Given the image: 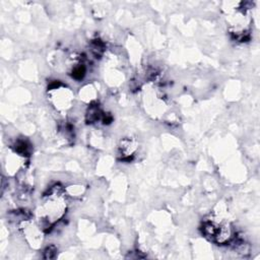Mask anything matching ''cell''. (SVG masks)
<instances>
[{
	"mask_svg": "<svg viewBox=\"0 0 260 260\" xmlns=\"http://www.w3.org/2000/svg\"><path fill=\"white\" fill-rule=\"evenodd\" d=\"M65 208L66 203L63 196L58 191H52L43 202L40 214L44 220L51 224L63 215Z\"/></svg>",
	"mask_w": 260,
	"mask_h": 260,
	"instance_id": "1",
	"label": "cell"
},
{
	"mask_svg": "<svg viewBox=\"0 0 260 260\" xmlns=\"http://www.w3.org/2000/svg\"><path fill=\"white\" fill-rule=\"evenodd\" d=\"M226 19L231 25V27L234 29V34L242 35L247 26H248V17L244 9L236 8L234 7L232 10H228Z\"/></svg>",
	"mask_w": 260,
	"mask_h": 260,
	"instance_id": "2",
	"label": "cell"
}]
</instances>
